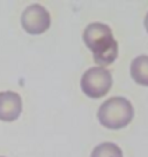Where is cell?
<instances>
[{
  "instance_id": "cell-1",
  "label": "cell",
  "mask_w": 148,
  "mask_h": 157,
  "mask_svg": "<svg viewBox=\"0 0 148 157\" xmlns=\"http://www.w3.org/2000/svg\"><path fill=\"white\" fill-rule=\"evenodd\" d=\"M82 38L86 46L93 52L95 64L99 67L111 65L118 57V43L109 25L93 22L84 28Z\"/></svg>"
},
{
  "instance_id": "cell-2",
  "label": "cell",
  "mask_w": 148,
  "mask_h": 157,
  "mask_svg": "<svg viewBox=\"0 0 148 157\" xmlns=\"http://www.w3.org/2000/svg\"><path fill=\"white\" fill-rule=\"evenodd\" d=\"M134 117L132 103L125 97H110L101 104L97 112L99 124L109 129L126 127Z\"/></svg>"
},
{
  "instance_id": "cell-3",
  "label": "cell",
  "mask_w": 148,
  "mask_h": 157,
  "mask_svg": "<svg viewBox=\"0 0 148 157\" xmlns=\"http://www.w3.org/2000/svg\"><path fill=\"white\" fill-rule=\"evenodd\" d=\"M112 86V75L104 67L95 66L87 69L80 81V87L86 96L90 98H101L110 91Z\"/></svg>"
},
{
  "instance_id": "cell-4",
  "label": "cell",
  "mask_w": 148,
  "mask_h": 157,
  "mask_svg": "<svg viewBox=\"0 0 148 157\" xmlns=\"http://www.w3.org/2000/svg\"><path fill=\"white\" fill-rule=\"evenodd\" d=\"M21 25L30 35L43 34L51 25V16L44 6L29 5L21 15Z\"/></svg>"
},
{
  "instance_id": "cell-5",
  "label": "cell",
  "mask_w": 148,
  "mask_h": 157,
  "mask_svg": "<svg viewBox=\"0 0 148 157\" xmlns=\"http://www.w3.org/2000/svg\"><path fill=\"white\" fill-rule=\"evenodd\" d=\"M22 112V98L14 91H1L0 93V120L1 121H14Z\"/></svg>"
},
{
  "instance_id": "cell-6",
  "label": "cell",
  "mask_w": 148,
  "mask_h": 157,
  "mask_svg": "<svg viewBox=\"0 0 148 157\" xmlns=\"http://www.w3.org/2000/svg\"><path fill=\"white\" fill-rule=\"evenodd\" d=\"M131 76L140 86L148 87V56L141 54L131 63Z\"/></svg>"
},
{
  "instance_id": "cell-7",
  "label": "cell",
  "mask_w": 148,
  "mask_h": 157,
  "mask_svg": "<svg viewBox=\"0 0 148 157\" xmlns=\"http://www.w3.org/2000/svg\"><path fill=\"white\" fill-rule=\"evenodd\" d=\"M90 157H123V151L114 142H102L93 149Z\"/></svg>"
},
{
  "instance_id": "cell-8",
  "label": "cell",
  "mask_w": 148,
  "mask_h": 157,
  "mask_svg": "<svg viewBox=\"0 0 148 157\" xmlns=\"http://www.w3.org/2000/svg\"><path fill=\"white\" fill-rule=\"evenodd\" d=\"M143 25H145V28H146V30H147V33H148V13L146 14V17H145V21H143Z\"/></svg>"
},
{
  "instance_id": "cell-9",
  "label": "cell",
  "mask_w": 148,
  "mask_h": 157,
  "mask_svg": "<svg viewBox=\"0 0 148 157\" xmlns=\"http://www.w3.org/2000/svg\"><path fill=\"white\" fill-rule=\"evenodd\" d=\"M0 157H5V156H0Z\"/></svg>"
}]
</instances>
